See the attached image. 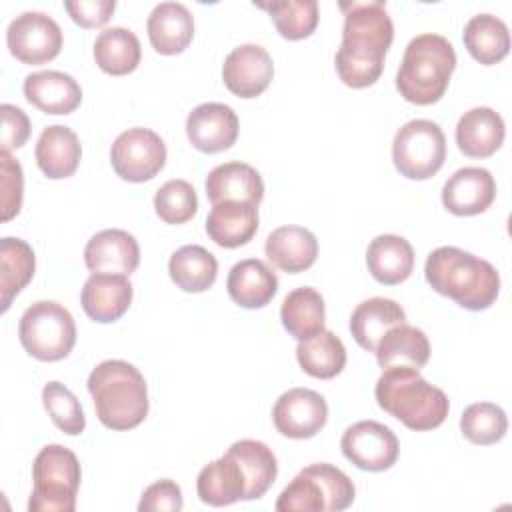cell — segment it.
I'll return each mask as SVG.
<instances>
[{"label": "cell", "instance_id": "cell-10", "mask_svg": "<svg viewBox=\"0 0 512 512\" xmlns=\"http://www.w3.org/2000/svg\"><path fill=\"white\" fill-rule=\"evenodd\" d=\"M114 172L128 182H146L166 164V144L150 128L124 130L110 148Z\"/></svg>", "mask_w": 512, "mask_h": 512}, {"label": "cell", "instance_id": "cell-25", "mask_svg": "<svg viewBox=\"0 0 512 512\" xmlns=\"http://www.w3.org/2000/svg\"><path fill=\"white\" fill-rule=\"evenodd\" d=\"M264 252L276 268L288 274H298L316 262L318 240L308 228L280 226L268 234Z\"/></svg>", "mask_w": 512, "mask_h": 512}, {"label": "cell", "instance_id": "cell-2", "mask_svg": "<svg viewBox=\"0 0 512 512\" xmlns=\"http://www.w3.org/2000/svg\"><path fill=\"white\" fill-rule=\"evenodd\" d=\"M426 282L458 306L480 312L490 308L500 292V274L488 262L456 246L432 250L424 264Z\"/></svg>", "mask_w": 512, "mask_h": 512}, {"label": "cell", "instance_id": "cell-44", "mask_svg": "<svg viewBox=\"0 0 512 512\" xmlns=\"http://www.w3.org/2000/svg\"><path fill=\"white\" fill-rule=\"evenodd\" d=\"M64 8L76 24L84 28H98L110 20L116 8V2L114 0H68L64 2Z\"/></svg>", "mask_w": 512, "mask_h": 512}, {"label": "cell", "instance_id": "cell-1", "mask_svg": "<svg viewBox=\"0 0 512 512\" xmlns=\"http://www.w3.org/2000/svg\"><path fill=\"white\" fill-rule=\"evenodd\" d=\"M344 12L342 42L336 50V72L350 88L372 86L382 70L384 56L394 40V24L382 0L340 2Z\"/></svg>", "mask_w": 512, "mask_h": 512}, {"label": "cell", "instance_id": "cell-27", "mask_svg": "<svg viewBox=\"0 0 512 512\" xmlns=\"http://www.w3.org/2000/svg\"><path fill=\"white\" fill-rule=\"evenodd\" d=\"M34 154L44 176L60 180L76 172L82 158V146L74 130L62 124H52L42 130Z\"/></svg>", "mask_w": 512, "mask_h": 512}, {"label": "cell", "instance_id": "cell-9", "mask_svg": "<svg viewBox=\"0 0 512 512\" xmlns=\"http://www.w3.org/2000/svg\"><path fill=\"white\" fill-rule=\"evenodd\" d=\"M392 160L404 178H432L446 160V136L442 128L426 118L406 122L392 140Z\"/></svg>", "mask_w": 512, "mask_h": 512}, {"label": "cell", "instance_id": "cell-22", "mask_svg": "<svg viewBox=\"0 0 512 512\" xmlns=\"http://www.w3.org/2000/svg\"><path fill=\"white\" fill-rule=\"evenodd\" d=\"M506 126L502 116L488 108L476 106L464 112L456 124V144L464 156H492L504 142Z\"/></svg>", "mask_w": 512, "mask_h": 512}, {"label": "cell", "instance_id": "cell-20", "mask_svg": "<svg viewBox=\"0 0 512 512\" xmlns=\"http://www.w3.org/2000/svg\"><path fill=\"white\" fill-rule=\"evenodd\" d=\"M24 96L46 114H70L82 102V88L66 72L40 70L24 78Z\"/></svg>", "mask_w": 512, "mask_h": 512}, {"label": "cell", "instance_id": "cell-32", "mask_svg": "<svg viewBox=\"0 0 512 512\" xmlns=\"http://www.w3.org/2000/svg\"><path fill=\"white\" fill-rule=\"evenodd\" d=\"M296 360L308 376L328 380L344 370L346 348L334 332L324 328L306 340H298Z\"/></svg>", "mask_w": 512, "mask_h": 512}, {"label": "cell", "instance_id": "cell-8", "mask_svg": "<svg viewBox=\"0 0 512 512\" xmlns=\"http://www.w3.org/2000/svg\"><path fill=\"white\" fill-rule=\"evenodd\" d=\"M24 350L42 362L66 358L76 344V324L68 308L54 300H38L24 310L18 322Z\"/></svg>", "mask_w": 512, "mask_h": 512}, {"label": "cell", "instance_id": "cell-23", "mask_svg": "<svg viewBox=\"0 0 512 512\" xmlns=\"http://www.w3.org/2000/svg\"><path fill=\"white\" fill-rule=\"evenodd\" d=\"M206 232L222 248L244 246L258 232V206L236 200L212 204L206 216Z\"/></svg>", "mask_w": 512, "mask_h": 512}, {"label": "cell", "instance_id": "cell-33", "mask_svg": "<svg viewBox=\"0 0 512 512\" xmlns=\"http://www.w3.org/2000/svg\"><path fill=\"white\" fill-rule=\"evenodd\" d=\"M464 46L484 66L500 62L510 50V32L504 20L494 14H476L464 26Z\"/></svg>", "mask_w": 512, "mask_h": 512}, {"label": "cell", "instance_id": "cell-3", "mask_svg": "<svg viewBox=\"0 0 512 512\" xmlns=\"http://www.w3.org/2000/svg\"><path fill=\"white\" fill-rule=\"evenodd\" d=\"M374 396L384 412L416 432L438 428L450 410L444 390L430 384L420 370L410 366L384 368L376 380Z\"/></svg>", "mask_w": 512, "mask_h": 512}, {"label": "cell", "instance_id": "cell-21", "mask_svg": "<svg viewBox=\"0 0 512 512\" xmlns=\"http://www.w3.org/2000/svg\"><path fill=\"white\" fill-rule=\"evenodd\" d=\"M146 30L150 44L158 54H180L192 42L194 18L182 2H160L152 8Z\"/></svg>", "mask_w": 512, "mask_h": 512}, {"label": "cell", "instance_id": "cell-38", "mask_svg": "<svg viewBox=\"0 0 512 512\" xmlns=\"http://www.w3.org/2000/svg\"><path fill=\"white\" fill-rule=\"evenodd\" d=\"M254 6L266 10L286 40L308 38L318 26V2L316 0H274L254 2Z\"/></svg>", "mask_w": 512, "mask_h": 512}, {"label": "cell", "instance_id": "cell-14", "mask_svg": "<svg viewBox=\"0 0 512 512\" xmlns=\"http://www.w3.org/2000/svg\"><path fill=\"white\" fill-rule=\"evenodd\" d=\"M274 62L266 48L258 44H240L224 60L222 80L238 98H256L272 82Z\"/></svg>", "mask_w": 512, "mask_h": 512}, {"label": "cell", "instance_id": "cell-45", "mask_svg": "<svg viewBox=\"0 0 512 512\" xmlns=\"http://www.w3.org/2000/svg\"><path fill=\"white\" fill-rule=\"evenodd\" d=\"M2 150L10 152L26 144L30 136V120L26 112L14 104H2Z\"/></svg>", "mask_w": 512, "mask_h": 512}, {"label": "cell", "instance_id": "cell-26", "mask_svg": "<svg viewBox=\"0 0 512 512\" xmlns=\"http://www.w3.org/2000/svg\"><path fill=\"white\" fill-rule=\"evenodd\" d=\"M230 298L242 308H262L278 292L276 272L258 258L236 262L226 280Z\"/></svg>", "mask_w": 512, "mask_h": 512}, {"label": "cell", "instance_id": "cell-7", "mask_svg": "<svg viewBox=\"0 0 512 512\" xmlns=\"http://www.w3.org/2000/svg\"><path fill=\"white\" fill-rule=\"evenodd\" d=\"M80 462L62 444L44 446L32 464L30 512H74L80 486Z\"/></svg>", "mask_w": 512, "mask_h": 512}, {"label": "cell", "instance_id": "cell-19", "mask_svg": "<svg viewBox=\"0 0 512 512\" xmlns=\"http://www.w3.org/2000/svg\"><path fill=\"white\" fill-rule=\"evenodd\" d=\"M196 492L204 504L230 506L246 500L248 480L238 458L226 450L224 456L206 464L196 478Z\"/></svg>", "mask_w": 512, "mask_h": 512}, {"label": "cell", "instance_id": "cell-31", "mask_svg": "<svg viewBox=\"0 0 512 512\" xmlns=\"http://www.w3.org/2000/svg\"><path fill=\"white\" fill-rule=\"evenodd\" d=\"M282 326L296 340H306L324 330L326 306L322 294L312 286H300L286 294L280 308Z\"/></svg>", "mask_w": 512, "mask_h": 512}, {"label": "cell", "instance_id": "cell-17", "mask_svg": "<svg viewBox=\"0 0 512 512\" xmlns=\"http://www.w3.org/2000/svg\"><path fill=\"white\" fill-rule=\"evenodd\" d=\"M84 262L92 272L128 276L140 264L138 240L120 228L100 230L88 240L84 248Z\"/></svg>", "mask_w": 512, "mask_h": 512}, {"label": "cell", "instance_id": "cell-41", "mask_svg": "<svg viewBox=\"0 0 512 512\" xmlns=\"http://www.w3.org/2000/svg\"><path fill=\"white\" fill-rule=\"evenodd\" d=\"M42 404L52 418V422L70 436L82 434L86 428L84 410L80 406V400L66 388L64 384L52 380L44 384L42 388Z\"/></svg>", "mask_w": 512, "mask_h": 512}, {"label": "cell", "instance_id": "cell-5", "mask_svg": "<svg viewBox=\"0 0 512 512\" xmlns=\"http://www.w3.org/2000/svg\"><path fill=\"white\" fill-rule=\"evenodd\" d=\"M454 68L456 52L452 42L440 34H420L404 50L396 72V88L412 104H434L444 96Z\"/></svg>", "mask_w": 512, "mask_h": 512}, {"label": "cell", "instance_id": "cell-15", "mask_svg": "<svg viewBox=\"0 0 512 512\" xmlns=\"http://www.w3.org/2000/svg\"><path fill=\"white\" fill-rule=\"evenodd\" d=\"M238 116L228 104H198L186 118V134L190 144L204 152L216 154L228 150L238 138Z\"/></svg>", "mask_w": 512, "mask_h": 512}, {"label": "cell", "instance_id": "cell-4", "mask_svg": "<svg viewBox=\"0 0 512 512\" xmlns=\"http://www.w3.org/2000/svg\"><path fill=\"white\" fill-rule=\"evenodd\" d=\"M88 392L98 420L110 430H132L148 416V386L126 360H104L88 376Z\"/></svg>", "mask_w": 512, "mask_h": 512}, {"label": "cell", "instance_id": "cell-34", "mask_svg": "<svg viewBox=\"0 0 512 512\" xmlns=\"http://www.w3.org/2000/svg\"><path fill=\"white\" fill-rule=\"evenodd\" d=\"M36 270L32 246L22 238L6 236L0 240V302L8 310L12 298L26 288Z\"/></svg>", "mask_w": 512, "mask_h": 512}, {"label": "cell", "instance_id": "cell-40", "mask_svg": "<svg viewBox=\"0 0 512 512\" xmlns=\"http://www.w3.org/2000/svg\"><path fill=\"white\" fill-rule=\"evenodd\" d=\"M154 210L166 224H184L198 210V196L190 182L174 178L164 182L154 194Z\"/></svg>", "mask_w": 512, "mask_h": 512}, {"label": "cell", "instance_id": "cell-29", "mask_svg": "<svg viewBox=\"0 0 512 512\" xmlns=\"http://www.w3.org/2000/svg\"><path fill=\"white\" fill-rule=\"evenodd\" d=\"M366 266L380 284H400L412 274L414 248L398 234H380L368 244Z\"/></svg>", "mask_w": 512, "mask_h": 512}, {"label": "cell", "instance_id": "cell-36", "mask_svg": "<svg viewBox=\"0 0 512 512\" xmlns=\"http://www.w3.org/2000/svg\"><path fill=\"white\" fill-rule=\"evenodd\" d=\"M172 282L184 292H206L218 274L216 256L198 244L178 248L168 262Z\"/></svg>", "mask_w": 512, "mask_h": 512}, {"label": "cell", "instance_id": "cell-18", "mask_svg": "<svg viewBox=\"0 0 512 512\" xmlns=\"http://www.w3.org/2000/svg\"><path fill=\"white\" fill-rule=\"evenodd\" d=\"M132 292V284L124 274L92 272L82 286L80 302L88 318L108 324L130 308Z\"/></svg>", "mask_w": 512, "mask_h": 512}, {"label": "cell", "instance_id": "cell-42", "mask_svg": "<svg viewBox=\"0 0 512 512\" xmlns=\"http://www.w3.org/2000/svg\"><path fill=\"white\" fill-rule=\"evenodd\" d=\"M0 192H2V220H12L22 208V192H24V176L18 160L10 156V152H0Z\"/></svg>", "mask_w": 512, "mask_h": 512}, {"label": "cell", "instance_id": "cell-16", "mask_svg": "<svg viewBox=\"0 0 512 512\" xmlns=\"http://www.w3.org/2000/svg\"><path fill=\"white\" fill-rule=\"evenodd\" d=\"M496 198L494 176L480 166L456 170L442 186V204L456 216H474L490 208Z\"/></svg>", "mask_w": 512, "mask_h": 512}, {"label": "cell", "instance_id": "cell-12", "mask_svg": "<svg viewBox=\"0 0 512 512\" xmlns=\"http://www.w3.org/2000/svg\"><path fill=\"white\" fill-rule=\"evenodd\" d=\"M340 448L346 460L366 472L392 468L400 452L396 434L376 420H360L348 426L342 434Z\"/></svg>", "mask_w": 512, "mask_h": 512}, {"label": "cell", "instance_id": "cell-30", "mask_svg": "<svg viewBox=\"0 0 512 512\" xmlns=\"http://www.w3.org/2000/svg\"><path fill=\"white\" fill-rule=\"evenodd\" d=\"M374 354L382 370L390 366H410L420 370L430 358V342L424 330L404 322L392 326L380 338Z\"/></svg>", "mask_w": 512, "mask_h": 512}, {"label": "cell", "instance_id": "cell-35", "mask_svg": "<svg viewBox=\"0 0 512 512\" xmlns=\"http://www.w3.org/2000/svg\"><path fill=\"white\" fill-rule=\"evenodd\" d=\"M142 48L138 36L124 28L112 26L102 30L94 42V60L106 74L124 76L140 64Z\"/></svg>", "mask_w": 512, "mask_h": 512}, {"label": "cell", "instance_id": "cell-43", "mask_svg": "<svg viewBox=\"0 0 512 512\" xmlns=\"http://www.w3.org/2000/svg\"><path fill=\"white\" fill-rule=\"evenodd\" d=\"M184 506V498H182V490L174 480H158L154 484H150L140 498L138 510L140 512H178Z\"/></svg>", "mask_w": 512, "mask_h": 512}, {"label": "cell", "instance_id": "cell-6", "mask_svg": "<svg viewBox=\"0 0 512 512\" xmlns=\"http://www.w3.org/2000/svg\"><path fill=\"white\" fill-rule=\"evenodd\" d=\"M356 496L354 482L336 466L318 462L302 468L280 492L278 512H340Z\"/></svg>", "mask_w": 512, "mask_h": 512}, {"label": "cell", "instance_id": "cell-24", "mask_svg": "<svg viewBox=\"0 0 512 512\" xmlns=\"http://www.w3.org/2000/svg\"><path fill=\"white\" fill-rule=\"evenodd\" d=\"M206 196L212 204L236 200L258 206L264 198V182L258 170L250 164L226 162L208 172Z\"/></svg>", "mask_w": 512, "mask_h": 512}, {"label": "cell", "instance_id": "cell-11", "mask_svg": "<svg viewBox=\"0 0 512 512\" xmlns=\"http://www.w3.org/2000/svg\"><path fill=\"white\" fill-rule=\"evenodd\" d=\"M10 54L24 64H44L62 50V30L58 22L44 12H22L6 30Z\"/></svg>", "mask_w": 512, "mask_h": 512}, {"label": "cell", "instance_id": "cell-39", "mask_svg": "<svg viewBox=\"0 0 512 512\" xmlns=\"http://www.w3.org/2000/svg\"><path fill=\"white\" fill-rule=\"evenodd\" d=\"M460 430L472 444L488 446L504 438L508 430V418L498 404L474 402L462 412Z\"/></svg>", "mask_w": 512, "mask_h": 512}, {"label": "cell", "instance_id": "cell-13", "mask_svg": "<svg viewBox=\"0 0 512 512\" xmlns=\"http://www.w3.org/2000/svg\"><path fill=\"white\" fill-rule=\"evenodd\" d=\"M328 420V404L322 394L310 388H290L278 396L272 408L276 430L294 440L316 436Z\"/></svg>", "mask_w": 512, "mask_h": 512}, {"label": "cell", "instance_id": "cell-37", "mask_svg": "<svg viewBox=\"0 0 512 512\" xmlns=\"http://www.w3.org/2000/svg\"><path fill=\"white\" fill-rule=\"evenodd\" d=\"M228 452H232L244 468L248 480L246 500L262 498L278 476V462L274 452L264 442L252 438L234 442Z\"/></svg>", "mask_w": 512, "mask_h": 512}, {"label": "cell", "instance_id": "cell-28", "mask_svg": "<svg viewBox=\"0 0 512 512\" xmlns=\"http://www.w3.org/2000/svg\"><path fill=\"white\" fill-rule=\"evenodd\" d=\"M406 322L404 308L390 298L374 296L362 300L350 316V332L356 344L368 352H374L380 338L398 324Z\"/></svg>", "mask_w": 512, "mask_h": 512}]
</instances>
